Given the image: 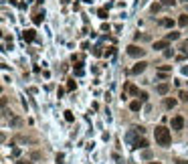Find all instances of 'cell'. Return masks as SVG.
I'll return each instance as SVG.
<instances>
[{
	"instance_id": "13",
	"label": "cell",
	"mask_w": 188,
	"mask_h": 164,
	"mask_svg": "<svg viewBox=\"0 0 188 164\" xmlns=\"http://www.w3.org/2000/svg\"><path fill=\"white\" fill-rule=\"evenodd\" d=\"M135 41H150V37H148V34H140V33H138V34H135Z\"/></svg>"
},
{
	"instance_id": "27",
	"label": "cell",
	"mask_w": 188,
	"mask_h": 164,
	"mask_svg": "<svg viewBox=\"0 0 188 164\" xmlns=\"http://www.w3.org/2000/svg\"><path fill=\"white\" fill-rule=\"evenodd\" d=\"M182 2H188V0H182Z\"/></svg>"
},
{
	"instance_id": "24",
	"label": "cell",
	"mask_w": 188,
	"mask_h": 164,
	"mask_svg": "<svg viewBox=\"0 0 188 164\" xmlns=\"http://www.w3.org/2000/svg\"><path fill=\"white\" fill-rule=\"evenodd\" d=\"M160 8H162L160 4H154V6H152V12H158V10H160Z\"/></svg>"
},
{
	"instance_id": "20",
	"label": "cell",
	"mask_w": 188,
	"mask_h": 164,
	"mask_svg": "<svg viewBox=\"0 0 188 164\" xmlns=\"http://www.w3.org/2000/svg\"><path fill=\"white\" fill-rule=\"evenodd\" d=\"M67 89H69V91H73V89H75V81H69L67 83Z\"/></svg>"
},
{
	"instance_id": "15",
	"label": "cell",
	"mask_w": 188,
	"mask_h": 164,
	"mask_svg": "<svg viewBox=\"0 0 188 164\" xmlns=\"http://www.w3.org/2000/svg\"><path fill=\"white\" fill-rule=\"evenodd\" d=\"M128 91L132 95H138V87H135V85H128Z\"/></svg>"
},
{
	"instance_id": "3",
	"label": "cell",
	"mask_w": 188,
	"mask_h": 164,
	"mask_svg": "<svg viewBox=\"0 0 188 164\" xmlns=\"http://www.w3.org/2000/svg\"><path fill=\"white\" fill-rule=\"evenodd\" d=\"M172 130H182L184 128V117L182 116H176V117H172Z\"/></svg>"
},
{
	"instance_id": "19",
	"label": "cell",
	"mask_w": 188,
	"mask_h": 164,
	"mask_svg": "<svg viewBox=\"0 0 188 164\" xmlns=\"http://www.w3.org/2000/svg\"><path fill=\"white\" fill-rule=\"evenodd\" d=\"M180 99L182 101H188V93L186 91H180Z\"/></svg>"
},
{
	"instance_id": "17",
	"label": "cell",
	"mask_w": 188,
	"mask_h": 164,
	"mask_svg": "<svg viewBox=\"0 0 188 164\" xmlns=\"http://www.w3.org/2000/svg\"><path fill=\"white\" fill-rule=\"evenodd\" d=\"M174 105H176V99H166V108L168 109H172Z\"/></svg>"
},
{
	"instance_id": "16",
	"label": "cell",
	"mask_w": 188,
	"mask_h": 164,
	"mask_svg": "<svg viewBox=\"0 0 188 164\" xmlns=\"http://www.w3.org/2000/svg\"><path fill=\"white\" fill-rule=\"evenodd\" d=\"M20 124H22V122H20L18 117H12V120H10V126H14V128H18Z\"/></svg>"
},
{
	"instance_id": "4",
	"label": "cell",
	"mask_w": 188,
	"mask_h": 164,
	"mask_svg": "<svg viewBox=\"0 0 188 164\" xmlns=\"http://www.w3.org/2000/svg\"><path fill=\"white\" fill-rule=\"evenodd\" d=\"M146 65H148L146 61H140V63H135V65H134V69H132V73H134V75H138V73H142V71L146 69Z\"/></svg>"
},
{
	"instance_id": "7",
	"label": "cell",
	"mask_w": 188,
	"mask_h": 164,
	"mask_svg": "<svg viewBox=\"0 0 188 164\" xmlns=\"http://www.w3.org/2000/svg\"><path fill=\"white\" fill-rule=\"evenodd\" d=\"M160 27L170 28V27H174V21H172V18H162V21H160Z\"/></svg>"
},
{
	"instance_id": "26",
	"label": "cell",
	"mask_w": 188,
	"mask_h": 164,
	"mask_svg": "<svg viewBox=\"0 0 188 164\" xmlns=\"http://www.w3.org/2000/svg\"><path fill=\"white\" fill-rule=\"evenodd\" d=\"M150 164H160V162H150Z\"/></svg>"
},
{
	"instance_id": "9",
	"label": "cell",
	"mask_w": 188,
	"mask_h": 164,
	"mask_svg": "<svg viewBox=\"0 0 188 164\" xmlns=\"http://www.w3.org/2000/svg\"><path fill=\"white\" fill-rule=\"evenodd\" d=\"M178 24H180V27H186V24H188V14H180V18H178Z\"/></svg>"
},
{
	"instance_id": "11",
	"label": "cell",
	"mask_w": 188,
	"mask_h": 164,
	"mask_svg": "<svg viewBox=\"0 0 188 164\" xmlns=\"http://www.w3.org/2000/svg\"><path fill=\"white\" fill-rule=\"evenodd\" d=\"M140 108H142V101H132L129 103V109H132V111H140Z\"/></svg>"
},
{
	"instance_id": "10",
	"label": "cell",
	"mask_w": 188,
	"mask_h": 164,
	"mask_svg": "<svg viewBox=\"0 0 188 164\" xmlns=\"http://www.w3.org/2000/svg\"><path fill=\"white\" fill-rule=\"evenodd\" d=\"M34 37H37V34H34V31H27V33H24V41H34Z\"/></svg>"
},
{
	"instance_id": "5",
	"label": "cell",
	"mask_w": 188,
	"mask_h": 164,
	"mask_svg": "<svg viewBox=\"0 0 188 164\" xmlns=\"http://www.w3.org/2000/svg\"><path fill=\"white\" fill-rule=\"evenodd\" d=\"M156 91H158L160 95H166V93L170 91V85H168V83H160V85L156 87Z\"/></svg>"
},
{
	"instance_id": "25",
	"label": "cell",
	"mask_w": 188,
	"mask_h": 164,
	"mask_svg": "<svg viewBox=\"0 0 188 164\" xmlns=\"http://www.w3.org/2000/svg\"><path fill=\"white\" fill-rule=\"evenodd\" d=\"M182 73H184V75H188V67H182Z\"/></svg>"
},
{
	"instance_id": "6",
	"label": "cell",
	"mask_w": 188,
	"mask_h": 164,
	"mask_svg": "<svg viewBox=\"0 0 188 164\" xmlns=\"http://www.w3.org/2000/svg\"><path fill=\"white\" fill-rule=\"evenodd\" d=\"M168 43H170V41H156V43H154V49H158V51H162V49H168Z\"/></svg>"
},
{
	"instance_id": "8",
	"label": "cell",
	"mask_w": 188,
	"mask_h": 164,
	"mask_svg": "<svg viewBox=\"0 0 188 164\" xmlns=\"http://www.w3.org/2000/svg\"><path fill=\"white\" fill-rule=\"evenodd\" d=\"M178 39H180V33H174V31L168 33V37H166V41H178Z\"/></svg>"
},
{
	"instance_id": "21",
	"label": "cell",
	"mask_w": 188,
	"mask_h": 164,
	"mask_svg": "<svg viewBox=\"0 0 188 164\" xmlns=\"http://www.w3.org/2000/svg\"><path fill=\"white\" fill-rule=\"evenodd\" d=\"M33 21H34V24H40V21H43V18H40V14H37V16H34Z\"/></svg>"
},
{
	"instance_id": "14",
	"label": "cell",
	"mask_w": 188,
	"mask_h": 164,
	"mask_svg": "<svg viewBox=\"0 0 188 164\" xmlns=\"http://www.w3.org/2000/svg\"><path fill=\"white\" fill-rule=\"evenodd\" d=\"M176 0H162V6H174Z\"/></svg>"
},
{
	"instance_id": "12",
	"label": "cell",
	"mask_w": 188,
	"mask_h": 164,
	"mask_svg": "<svg viewBox=\"0 0 188 164\" xmlns=\"http://www.w3.org/2000/svg\"><path fill=\"white\" fill-rule=\"evenodd\" d=\"M146 146H148V142H146V140H138V142L134 144V148H146Z\"/></svg>"
},
{
	"instance_id": "18",
	"label": "cell",
	"mask_w": 188,
	"mask_h": 164,
	"mask_svg": "<svg viewBox=\"0 0 188 164\" xmlns=\"http://www.w3.org/2000/svg\"><path fill=\"white\" fill-rule=\"evenodd\" d=\"M65 120H67V122H73L75 117H73V114H71V111H65Z\"/></svg>"
},
{
	"instance_id": "28",
	"label": "cell",
	"mask_w": 188,
	"mask_h": 164,
	"mask_svg": "<svg viewBox=\"0 0 188 164\" xmlns=\"http://www.w3.org/2000/svg\"><path fill=\"white\" fill-rule=\"evenodd\" d=\"M186 10H188V6H186Z\"/></svg>"
},
{
	"instance_id": "2",
	"label": "cell",
	"mask_w": 188,
	"mask_h": 164,
	"mask_svg": "<svg viewBox=\"0 0 188 164\" xmlns=\"http://www.w3.org/2000/svg\"><path fill=\"white\" fill-rule=\"evenodd\" d=\"M144 53H146V49H142V47H135V45H129L128 47L129 57H144Z\"/></svg>"
},
{
	"instance_id": "23",
	"label": "cell",
	"mask_w": 188,
	"mask_h": 164,
	"mask_svg": "<svg viewBox=\"0 0 188 164\" xmlns=\"http://www.w3.org/2000/svg\"><path fill=\"white\" fill-rule=\"evenodd\" d=\"M142 156H144V158H146V160H148V158H152V152H148V150H146V152H144V154H142Z\"/></svg>"
},
{
	"instance_id": "1",
	"label": "cell",
	"mask_w": 188,
	"mask_h": 164,
	"mask_svg": "<svg viewBox=\"0 0 188 164\" xmlns=\"http://www.w3.org/2000/svg\"><path fill=\"white\" fill-rule=\"evenodd\" d=\"M154 136H156V142L160 144V146H168L170 140H172V138H170V130L164 128V126H158V128H156Z\"/></svg>"
},
{
	"instance_id": "22",
	"label": "cell",
	"mask_w": 188,
	"mask_h": 164,
	"mask_svg": "<svg viewBox=\"0 0 188 164\" xmlns=\"http://www.w3.org/2000/svg\"><path fill=\"white\" fill-rule=\"evenodd\" d=\"M148 99V93H140V101H146Z\"/></svg>"
}]
</instances>
